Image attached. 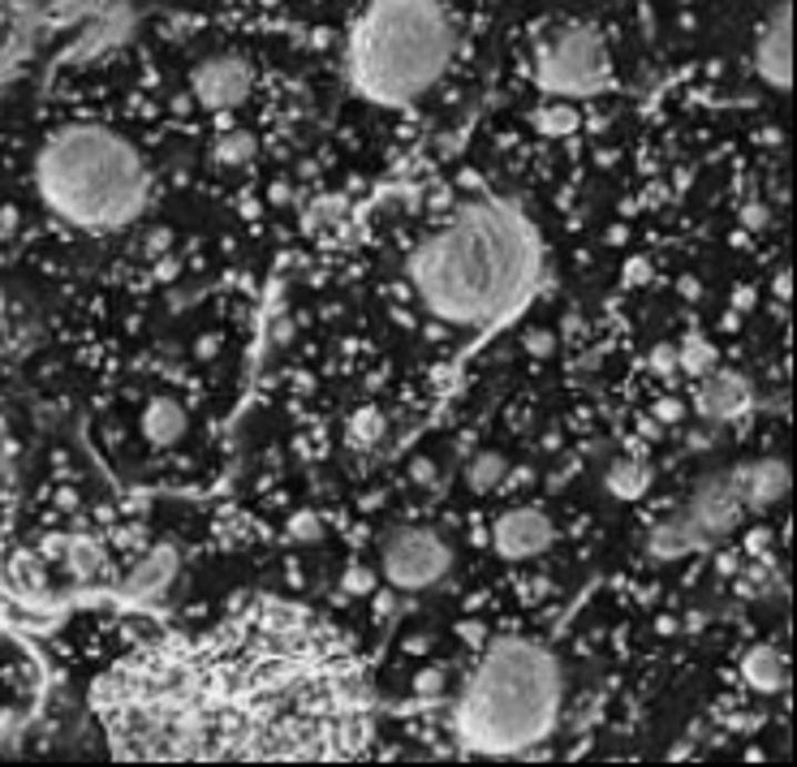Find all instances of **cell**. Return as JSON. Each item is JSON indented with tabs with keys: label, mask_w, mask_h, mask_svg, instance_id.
Masks as SVG:
<instances>
[{
	"label": "cell",
	"mask_w": 797,
	"mask_h": 767,
	"mask_svg": "<svg viewBox=\"0 0 797 767\" xmlns=\"http://www.w3.org/2000/svg\"><path fill=\"white\" fill-rule=\"evenodd\" d=\"M508 478V462L501 453H492V448H483V453H474L471 466H466V487L471 492H496V487H505Z\"/></svg>",
	"instance_id": "ffe728a7"
},
{
	"label": "cell",
	"mask_w": 797,
	"mask_h": 767,
	"mask_svg": "<svg viewBox=\"0 0 797 767\" xmlns=\"http://www.w3.org/2000/svg\"><path fill=\"white\" fill-rule=\"evenodd\" d=\"M0 320H4V293H0Z\"/></svg>",
	"instance_id": "f6af8a7d"
},
{
	"label": "cell",
	"mask_w": 797,
	"mask_h": 767,
	"mask_svg": "<svg viewBox=\"0 0 797 767\" xmlns=\"http://www.w3.org/2000/svg\"><path fill=\"white\" fill-rule=\"evenodd\" d=\"M384 414L375 410V405H363V410H354L350 414V440L359 444V448H371V444H380L384 440Z\"/></svg>",
	"instance_id": "cb8c5ba5"
},
{
	"label": "cell",
	"mask_w": 797,
	"mask_h": 767,
	"mask_svg": "<svg viewBox=\"0 0 797 767\" xmlns=\"http://www.w3.org/2000/svg\"><path fill=\"white\" fill-rule=\"evenodd\" d=\"M776 586V574H771V565H767V556L755 561L746 574H737V595H750V599H759Z\"/></svg>",
	"instance_id": "d4e9b609"
},
{
	"label": "cell",
	"mask_w": 797,
	"mask_h": 767,
	"mask_svg": "<svg viewBox=\"0 0 797 767\" xmlns=\"http://www.w3.org/2000/svg\"><path fill=\"white\" fill-rule=\"evenodd\" d=\"M380 569L393 591H427L453 569V548L432 526H393L380 539Z\"/></svg>",
	"instance_id": "52a82bcc"
},
{
	"label": "cell",
	"mask_w": 797,
	"mask_h": 767,
	"mask_svg": "<svg viewBox=\"0 0 797 767\" xmlns=\"http://www.w3.org/2000/svg\"><path fill=\"white\" fill-rule=\"evenodd\" d=\"M755 70L767 87L789 91V82H794V9L789 4L771 9V18L763 22L759 39H755Z\"/></svg>",
	"instance_id": "8fae6325"
},
{
	"label": "cell",
	"mask_w": 797,
	"mask_h": 767,
	"mask_svg": "<svg viewBox=\"0 0 797 767\" xmlns=\"http://www.w3.org/2000/svg\"><path fill=\"white\" fill-rule=\"evenodd\" d=\"M320 535H324V522L315 513H297L290 522V539H297V544H315Z\"/></svg>",
	"instance_id": "484cf974"
},
{
	"label": "cell",
	"mask_w": 797,
	"mask_h": 767,
	"mask_svg": "<svg viewBox=\"0 0 797 767\" xmlns=\"http://www.w3.org/2000/svg\"><path fill=\"white\" fill-rule=\"evenodd\" d=\"M104 690L130 759H320L366 741V682L285 608L242 617L229 647H147Z\"/></svg>",
	"instance_id": "6da1fadb"
},
{
	"label": "cell",
	"mask_w": 797,
	"mask_h": 767,
	"mask_svg": "<svg viewBox=\"0 0 797 767\" xmlns=\"http://www.w3.org/2000/svg\"><path fill=\"white\" fill-rule=\"evenodd\" d=\"M492 544H496V552H501L505 561H535V556H544V552L556 544V526H552V517H547L544 509L517 505V509L496 517Z\"/></svg>",
	"instance_id": "30bf717a"
},
{
	"label": "cell",
	"mask_w": 797,
	"mask_h": 767,
	"mask_svg": "<svg viewBox=\"0 0 797 767\" xmlns=\"http://www.w3.org/2000/svg\"><path fill=\"white\" fill-rule=\"evenodd\" d=\"M741 224H746V229H763V224H767V208H763V203H746V208H741Z\"/></svg>",
	"instance_id": "e575fe53"
},
{
	"label": "cell",
	"mask_w": 797,
	"mask_h": 767,
	"mask_svg": "<svg viewBox=\"0 0 797 767\" xmlns=\"http://www.w3.org/2000/svg\"><path fill=\"white\" fill-rule=\"evenodd\" d=\"M526 350H531L535 359H547V354L556 350V336H552V332H526Z\"/></svg>",
	"instance_id": "836d02e7"
},
{
	"label": "cell",
	"mask_w": 797,
	"mask_h": 767,
	"mask_svg": "<svg viewBox=\"0 0 797 767\" xmlns=\"http://www.w3.org/2000/svg\"><path fill=\"white\" fill-rule=\"evenodd\" d=\"M169 242H173V238H169V229H155V233H147V255H164V251H169Z\"/></svg>",
	"instance_id": "8d00e7d4"
},
{
	"label": "cell",
	"mask_w": 797,
	"mask_h": 767,
	"mask_svg": "<svg viewBox=\"0 0 797 767\" xmlns=\"http://www.w3.org/2000/svg\"><path fill=\"white\" fill-rule=\"evenodd\" d=\"M652 371H659V375H673V371H677V345H673V341H664V345L652 350Z\"/></svg>",
	"instance_id": "f1b7e54d"
},
{
	"label": "cell",
	"mask_w": 797,
	"mask_h": 767,
	"mask_svg": "<svg viewBox=\"0 0 797 767\" xmlns=\"http://www.w3.org/2000/svg\"><path fill=\"white\" fill-rule=\"evenodd\" d=\"M185 427H190V414H185V405L178 397H169V393H160V397H151L143 410V436L147 444H155V448H169V444H178L185 436Z\"/></svg>",
	"instance_id": "9a60e30c"
},
{
	"label": "cell",
	"mask_w": 797,
	"mask_h": 767,
	"mask_svg": "<svg viewBox=\"0 0 797 767\" xmlns=\"http://www.w3.org/2000/svg\"><path fill=\"white\" fill-rule=\"evenodd\" d=\"M251 61L238 52H216L194 70V100L212 112H233L251 100Z\"/></svg>",
	"instance_id": "9c48e42d"
},
{
	"label": "cell",
	"mask_w": 797,
	"mask_h": 767,
	"mask_svg": "<svg viewBox=\"0 0 797 767\" xmlns=\"http://www.w3.org/2000/svg\"><path fill=\"white\" fill-rule=\"evenodd\" d=\"M767 548H771V531H750L746 539H741V552H750V561H763L767 556Z\"/></svg>",
	"instance_id": "4dcf8cb0"
},
{
	"label": "cell",
	"mask_w": 797,
	"mask_h": 767,
	"mask_svg": "<svg viewBox=\"0 0 797 767\" xmlns=\"http://www.w3.org/2000/svg\"><path fill=\"white\" fill-rule=\"evenodd\" d=\"M405 647H410V652H427V647H432V638H427V634H418V638H410Z\"/></svg>",
	"instance_id": "7bdbcfd3"
},
{
	"label": "cell",
	"mask_w": 797,
	"mask_h": 767,
	"mask_svg": "<svg viewBox=\"0 0 797 767\" xmlns=\"http://www.w3.org/2000/svg\"><path fill=\"white\" fill-rule=\"evenodd\" d=\"M604 487L613 492L616 501H638V496H647V487H652V466L638 462V457H621V462L608 466Z\"/></svg>",
	"instance_id": "d6986e66"
},
{
	"label": "cell",
	"mask_w": 797,
	"mask_h": 767,
	"mask_svg": "<svg viewBox=\"0 0 797 767\" xmlns=\"http://www.w3.org/2000/svg\"><path fill=\"white\" fill-rule=\"evenodd\" d=\"M535 82L556 100H586L613 87V57L595 27H561L535 52Z\"/></svg>",
	"instance_id": "8992f818"
},
{
	"label": "cell",
	"mask_w": 797,
	"mask_h": 767,
	"mask_svg": "<svg viewBox=\"0 0 797 767\" xmlns=\"http://www.w3.org/2000/svg\"><path fill=\"white\" fill-rule=\"evenodd\" d=\"M741 682L759 695H780L789 686V664L776 647H755L741 659Z\"/></svg>",
	"instance_id": "e0dca14e"
},
{
	"label": "cell",
	"mask_w": 797,
	"mask_h": 767,
	"mask_svg": "<svg viewBox=\"0 0 797 767\" xmlns=\"http://www.w3.org/2000/svg\"><path fill=\"white\" fill-rule=\"evenodd\" d=\"M57 561L65 565V574H70L73 583H104L112 574L109 565V552L100 548L95 539H61V548H57Z\"/></svg>",
	"instance_id": "2e32d148"
},
{
	"label": "cell",
	"mask_w": 797,
	"mask_h": 767,
	"mask_svg": "<svg viewBox=\"0 0 797 767\" xmlns=\"http://www.w3.org/2000/svg\"><path fill=\"white\" fill-rule=\"evenodd\" d=\"M290 336H293V320H285V315H281V320L272 324V341H276V345H285Z\"/></svg>",
	"instance_id": "f35d334b"
},
{
	"label": "cell",
	"mask_w": 797,
	"mask_h": 767,
	"mask_svg": "<svg viewBox=\"0 0 797 767\" xmlns=\"http://www.w3.org/2000/svg\"><path fill=\"white\" fill-rule=\"evenodd\" d=\"M647 552H652L655 561H682V556H689V552H698V544L689 539V531L682 526V517L673 513V517H664V522H655L652 526Z\"/></svg>",
	"instance_id": "ac0fdd59"
},
{
	"label": "cell",
	"mask_w": 797,
	"mask_h": 767,
	"mask_svg": "<svg viewBox=\"0 0 797 767\" xmlns=\"http://www.w3.org/2000/svg\"><path fill=\"white\" fill-rule=\"evenodd\" d=\"M625 285H629V290L652 285V259H629V263H625Z\"/></svg>",
	"instance_id": "83f0119b"
},
{
	"label": "cell",
	"mask_w": 797,
	"mask_h": 767,
	"mask_svg": "<svg viewBox=\"0 0 797 767\" xmlns=\"http://www.w3.org/2000/svg\"><path fill=\"white\" fill-rule=\"evenodd\" d=\"M36 190L52 216L73 229L109 233L143 216L151 173L121 134L104 125H65L39 147Z\"/></svg>",
	"instance_id": "277c9868"
},
{
	"label": "cell",
	"mask_w": 797,
	"mask_h": 767,
	"mask_svg": "<svg viewBox=\"0 0 797 767\" xmlns=\"http://www.w3.org/2000/svg\"><path fill=\"white\" fill-rule=\"evenodd\" d=\"M435 475H440V471H435L432 457H414V462H410V483H418V487H432Z\"/></svg>",
	"instance_id": "1f68e13d"
},
{
	"label": "cell",
	"mask_w": 797,
	"mask_h": 767,
	"mask_svg": "<svg viewBox=\"0 0 797 767\" xmlns=\"http://www.w3.org/2000/svg\"><path fill=\"white\" fill-rule=\"evenodd\" d=\"M755 402V393H750V380L746 375H737V371H707L703 375V384H698V414L707 418V423H737V418H746V410Z\"/></svg>",
	"instance_id": "7c38bea8"
},
{
	"label": "cell",
	"mask_w": 797,
	"mask_h": 767,
	"mask_svg": "<svg viewBox=\"0 0 797 767\" xmlns=\"http://www.w3.org/2000/svg\"><path fill=\"white\" fill-rule=\"evenodd\" d=\"M733 487H737L746 513H763L789 496V466L776 457H755L746 466H733Z\"/></svg>",
	"instance_id": "5bb4252c"
},
{
	"label": "cell",
	"mask_w": 797,
	"mask_h": 767,
	"mask_svg": "<svg viewBox=\"0 0 797 767\" xmlns=\"http://www.w3.org/2000/svg\"><path fill=\"white\" fill-rule=\"evenodd\" d=\"M682 293H686V297H698L703 290H698V281H682Z\"/></svg>",
	"instance_id": "ee69618b"
},
{
	"label": "cell",
	"mask_w": 797,
	"mask_h": 767,
	"mask_svg": "<svg viewBox=\"0 0 797 767\" xmlns=\"http://www.w3.org/2000/svg\"><path fill=\"white\" fill-rule=\"evenodd\" d=\"M341 216H345V199H341V194H327V199H320V203H315V212H311L315 224H336Z\"/></svg>",
	"instance_id": "4316f807"
},
{
	"label": "cell",
	"mask_w": 797,
	"mask_h": 767,
	"mask_svg": "<svg viewBox=\"0 0 797 767\" xmlns=\"http://www.w3.org/2000/svg\"><path fill=\"white\" fill-rule=\"evenodd\" d=\"M682 414H686V405L682 402H659L655 405V418H659V423H682Z\"/></svg>",
	"instance_id": "74e56055"
},
{
	"label": "cell",
	"mask_w": 797,
	"mask_h": 767,
	"mask_svg": "<svg viewBox=\"0 0 797 767\" xmlns=\"http://www.w3.org/2000/svg\"><path fill=\"white\" fill-rule=\"evenodd\" d=\"M561 664L535 638H496L474 664L453 729L471 755H526L556 729Z\"/></svg>",
	"instance_id": "3957f363"
},
{
	"label": "cell",
	"mask_w": 797,
	"mask_h": 767,
	"mask_svg": "<svg viewBox=\"0 0 797 767\" xmlns=\"http://www.w3.org/2000/svg\"><path fill=\"white\" fill-rule=\"evenodd\" d=\"M371 586H375V578H371V569H363V565H354V569L345 574V591H350V595H371Z\"/></svg>",
	"instance_id": "d6a6232c"
},
{
	"label": "cell",
	"mask_w": 797,
	"mask_h": 767,
	"mask_svg": "<svg viewBox=\"0 0 797 767\" xmlns=\"http://www.w3.org/2000/svg\"><path fill=\"white\" fill-rule=\"evenodd\" d=\"M578 125H582V112L578 104H569V100H556V104H544V109L535 112V130H539L544 139H569Z\"/></svg>",
	"instance_id": "44dd1931"
},
{
	"label": "cell",
	"mask_w": 797,
	"mask_h": 767,
	"mask_svg": "<svg viewBox=\"0 0 797 767\" xmlns=\"http://www.w3.org/2000/svg\"><path fill=\"white\" fill-rule=\"evenodd\" d=\"M539 276V233L508 199L462 203L444 229L410 255V281L423 306L466 329L513 315Z\"/></svg>",
	"instance_id": "7a4b0ae2"
},
{
	"label": "cell",
	"mask_w": 797,
	"mask_h": 767,
	"mask_svg": "<svg viewBox=\"0 0 797 767\" xmlns=\"http://www.w3.org/2000/svg\"><path fill=\"white\" fill-rule=\"evenodd\" d=\"M254 151H259V139L246 134V130H233V134H220L216 147H212V160L224 164V169H242V164H251Z\"/></svg>",
	"instance_id": "7402d4cb"
},
{
	"label": "cell",
	"mask_w": 797,
	"mask_h": 767,
	"mask_svg": "<svg viewBox=\"0 0 797 767\" xmlns=\"http://www.w3.org/2000/svg\"><path fill=\"white\" fill-rule=\"evenodd\" d=\"M453 52L457 31L440 0H371L345 39V73L363 100L405 109L444 78Z\"/></svg>",
	"instance_id": "5b68a950"
},
{
	"label": "cell",
	"mask_w": 797,
	"mask_h": 767,
	"mask_svg": "<svg viewBox=\"0 0 797 767\" xmlns=\"http://www.w3.org/2000/svg\"><path fill=\"white\" fill-rule=\"evenodd\" d=\"M741 496H737V487H733V471H720V475L703 478L694 492H689V501L682 505V526L689 531V539L698 544V548H707V544H716V539H725L728 531H737L741 526Z\"/></svg>",
	"instance_id": "ba28073f"
},
{
	"label": "cell",
	"mask_w": 797,
	"mask_h": 767,
	"mask_svg": "<svg viewBox=\"0 0 797 767\" xmlns=\"http://www.w3.org/2000/svg\"><path fill=\"white\" fill-rule=\"evenodd\" d=\"M462 638H471L474 647H483V629L478 625H462Z\"/></svg>",
	"instance_id": "b9f144b4"
},
{
	"label": "cell",
	"mask_w": 797,
	"mask_h": 767,
	"mask_svg": "<svg viewBox=\"0 0 797 767\" xmlns=\"http://www.w3.org/2000/svg\"><path fill=\"white\" fill-rule=\"evenodd\" d=\"M178 569H182V556H178V548L155 544V548H147L143 556L134 561V569H130V574H125V583H121V595H125L130 604L164 599V595H169V586L178 583Z\"/></svg>",
	"instance_id": "4fadbf2b"
},
{
	"label": "cell",
	"mask_w": 797,
	"mask_h": 767,
	"mask_svg": "<svg viewBox=\"0 0 797 767\" xmlns=\"http://www.w3.org/2000/svg\"><path fill=\"white\" fill-rule=\"evenodd\" d=\"M716 366V350L703 341V336H686L682 345H677V371H686V375H707Z\"/></svg>",
	"instance_id": "603a6c76"
},
{
	"label": "cell",
	"mask_w": 797,
	"mask_h": 767,
	"mask_svg": "<svg viewBox=\"0 0 797 767\" xmlns=\"http://www.w3.org/2000/svg\"><path fill=\"white\" fill-rule=\"evenodd\" d=\"M414 690H418V695H440V690H444V668H423V673H418V677H414Z\"/></svg>",
	"instance_id": "f546056e"
},
{
	"label": "cell",
	"mask_w": 797,
	"mask_h": 767,
	"mask_svg": "<svg viewBox=\"0 0 797 767\" xmlns=\"http://www.w3.org/2000/svg\"><path fill=\"white\" fill-rule=\"evenodd\" d=\"M750 306H755V290H737V297H733V311H741V315H746Z\"/></svg>",
	"instance_id": "ab89813d"
},
{
	"label": "cell",
	"mask_w": 797,
	"mask_h": 767,
	"mask_svg": "<svg viewBox=\"0 0 797 767\" xmlns=\"http://www.w3.org/2000/svg\"><path fill=\"white\" fill-rule=\"evenodd\" d=\"M220 354V336H199V345H194V359L199 363H212Z\"/></svg>",
	"instance_id": "d590c367"
},
{
	"label": "cell",
	"mask_w": 797,
	"mask_h": 767,
	"mask_svg": "<svg viewBox=\"0 0 797 767\" xmlns=\"http://www.w3.org/2000/svg\"><path fill=\"white\" fill-rule=\"evenodd\" d=\"M290 194H293V190H290V185H285V182H276V185H272V203H290Z\"/></svg>",
	"instance_id": "60d3db41"
}]
</instances>
